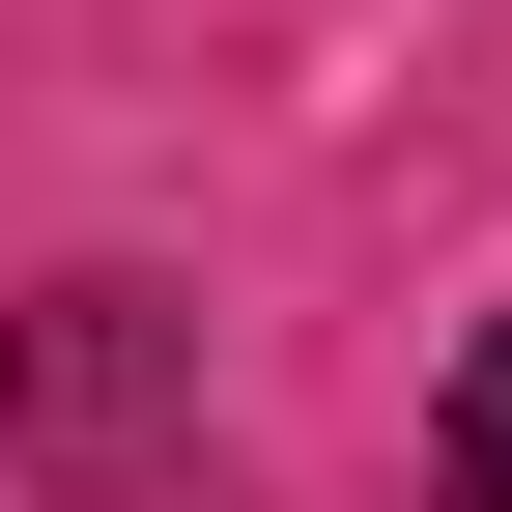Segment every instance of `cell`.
<instances>
[{
	"label": "cell",
	"instance_id": "obj_1",
	"mask_svg": "<svg viewBox=\"0 0 512 512\" xmlns=\"http://www.w3.org/2000/svg\"><path fill=\"white\" fill-rule=\"evenodd\" d=\"M456 484L512 512V313H484V342H456Z\"/></svg>",
	"mask_w": 512,
	"mask_h": 512
}]
</instances>
